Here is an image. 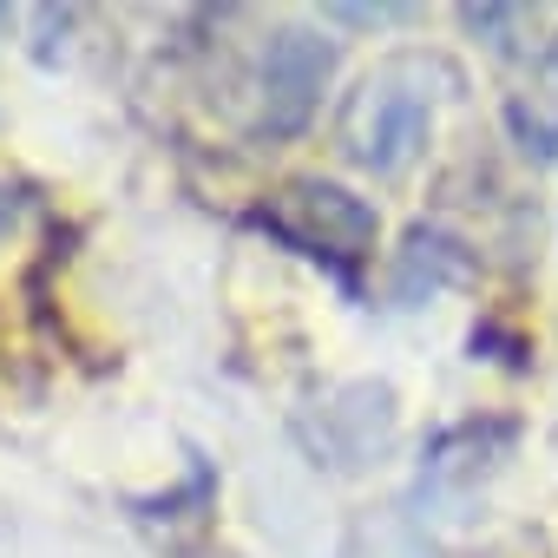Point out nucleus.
<instances>
[{
	"instance_id": "obj_1",
	"label": "nucleus",
	"mask_w": 558,
	"mask_h": 558,
	"mask_svg": "<svg viewBox=\"0 0 558 558\" xmlns=\"http://www.w3.org/2000/svg\"><path fill=\"white\" fill-rule=\"evenodd\" d=\"M460 93V73L440 53H395L381 60L342 106L336 119V145L349 165H362L368 178H401L434 132L440 99Z\"/></svg>"
},
{
	"instance_id": "obj_2",
	"label": "nucleus",
	"mask_w": 558,
	"mask_h": 558,
	"mask_svg": "<svg viewBox=\"0 0 558 558\" xmlns=\"http://www.w3.org/2000/svg\"><path fill=\"white\" fill-rule=\"evenodd\" d=\"M250 223L269 230L276 243H290L296 256L323 263L349 296L362 290L355 276H362V263L375 256V230H381L375 204L355 197V191L336 184V178H290V184H276V191L250 210Z\"/></svg>"
},
{
	"instance_id": "obj_3",
	"label": "nucleus",
	"mask_w": 558,
	"mask_h": 558,
	"mask_svg": "<svg viewBox=\"0 0 558 558\" xmlns=\"http://www.w3.org/2000/svg\"><path fill=\"white\" fill-rule=\"evenodd\" d=\"M336 40L316 27H276L263 47V73H256V132L263 138H296L316 119L323 86L336 80Z\"/></svg>"
},
{
	"instance_id": "obj_4",
	"label": "nucleus",
	"mask_w": 558,
	"mask_h": 558,
	"mask_svg": "<svg viewBox=\"0 0 558 558\" xmlns=\"http://www.w3.org/2000/svg\"><path fill=\"white\" fill-rule=\"evenodd\" d=\"M421 276H427V290L447 283V276H460V256H453V243H447L440 230H414V236H408V250H401V276H395V296H401V303L421 296Z\"/></svg>"
},
{
	"instance_id": "obj_5",
	"label": "nucleus",
	"mask_w": 558,
	"mask_h": 558,
	"mask_svg": "<svg viewBox=\"0 0 558 558\" xmlns=\"http://www.w3.org/2000/svg\"><path fill=\"white\" fill-rule=\"evenodd\" d=\"M21 210H27V204H21V197H14L8 184H0V250L14 243V230H21Z\"/></svg>"
}]
</instances>
